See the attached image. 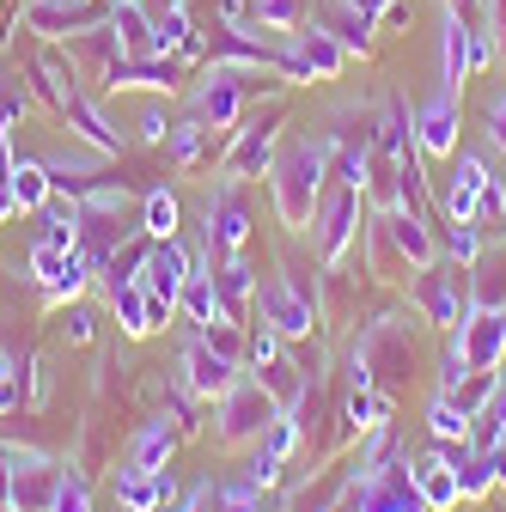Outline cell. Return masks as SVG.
Wrapping results in <instances>:
<instances>
[{"instance_id":"obj_1","label":"cell","mask_w":506,"mask_h":512,"mask_svg":"<svg viewBox=\"0 0 506 512\" xmlns=\"http://www.w3.org/2000/svg\"><path fill=\"white\" fill-rule=\"evenodd\" d=\"M324 171H330V153L324 147H287V159L275 165V208L287 226H311V214H318V189H324Z\"/></svg>"},{"instance_id":"obj_2","label":"cell","mask_w":506,"mask_h":512,"mask_svg":"<svg viewBox=\"0 0 506 512\" xmlns=\"http://www.w3.org/2000/svg\"><path fill=\"white\" fill-rule=\"evenodd\" d=\"M415 305L433 317L439 330H452L470 317V269L464 263H446V269H415Z\"/></svg>"},{"instance_id":"obj_3","label":"cell","mask_w":506,"mask_h":512,"mask_svg":"<svg viewBox=\"0 0 506 512\" xmlns=\"http://www.w3.org/2000/svg\"><path fill=\"white\" fill-rule=\"evenodd\" d=\"M470 360V372H500L506 360V305H470V317L458 324L452 336Z\"/></svg>"},{"instance_id":"obj_4","label":"cell","mask_w":506,"mask_h":512,"mask_svg":"<svg viewBox=\"0 0 506 512\" xmlns=\"http://www.w3.org/2000/svg\"><path fill=\"white\" fill-rule=\"evenodd\" d=\"M269 421H275V403H269L263 384H257V378H250V384H238V378H232V391L220 397V439H226V445L257 439Z\"/></svg>"},{"instance_id":"obj_5","label":"cell","mask_w":506,"mask_h":512,"mask_svg":"<svg viewBox=\"0 0 506 512\" xmlns=\"http://www.w3.org/2000/svg\"><path fill=\"white\" fill-rule=\"evenodd\" d=\"M61 476H68V470H61L55 458H43V452H19V445H13V512H49Z\"/></svg>"},{"instance_id":"obj_6","label":"cell","mask_w":506,"mask_h":512,"mask_svg":"<svg viewBox=\"0 0 506 512\" xmlns=\"http://www.w3.org/2000/svg\"><path fill=\"white\" fill-rule=\"evenodd\" d=\"M257 311H263V324H269L281 342L311 336V299H305L293 281H281V275H269V281L257 287Z\"/></svg>"},{"instance_id":"obj_7","label":"cell","mask_w":506,"mask_h":512,"mask_svg":"<svg viewBox=\"0 0 506 512\" xmlns=\"http://www.w3.org/2000/svg\"><path fill=\"white\" fill-rule=\"evenodd\" d=\"M244 232H250V208L238 196V177H226V183L208 189V250L232 256L244 244Z\"/></svg>"},{"instance_id":"obj_8","label":"cell","mask_w":506,"mask_h":512,"mask_svg":"<svg viewBox=\"0 0 506 512\" xmlns=\"http://www.w3.org/2000/svg\"><path fill=\"white\" fill-rule=\"evenodd\" d=\"M183 281H189V256L177 250V238H153V244H147V263H141V287H147L159 305L177 311Z\"/></svg>"},{"instance_id":"obj_9","label":"cell","mask_w":506,"mask_h":512,"mask_svg":"<svg viewBox=\"0 0 506 512\" xmlns=\"http://www.w3.org/2000/svg\"><path fill=\"white\" fill-rule=\"evenodd\" d=\"M232 372H238V360L214 354L202 336L183 348V384H189L196 397H226V391H232Z\"/></svg>"},{"instance_id":"obj_10","label":"cell","mask_w":506,"mask_h":512,"mask_svg":"<svg viewBox=\"0 0 506 512\" xmlns=\"http://www.w3.org/2000/svg\"><path fill=\"white\" fill-rule=\"evenodd\" d=\"M177 494V482H171V470H116V500H122V512H165V500Z\"/></svg>"},{"instance_id":"obj_11","label":"cell","mask_w":506,"mask_h":512,"mask_svg":"<svg viewBox=\"0 0 506 512\" xmlns=\"http://www.w3.org/2000/svg\"><path fill=\"white\" fill-rule=\"evenodd\" d=\"M281 68L293 74V80H336V68H342V43L330 37V31H299V43H293V55L281 61Z\"/></svg>"},{"instance_id":"obj_12","label":"cell","mask_w":506,"mask_h":512,"mask_svg":"<svg viewBox=\"0 0 506 512\" xmlns=\"http://www.w3.org/2000/svg\"><path fill=\"white\" fill-rule=\"evenodd\" d=\"M415 141L427 153H458V98H452V86L427 98V110L415 116Z\"/></svg>"},{"instance_id":"obj_13","label":"cell","mask_w":506,"mask_h":512,"mask_svg":"<svg viewBox=\"0 0 506 512\" xmlns=\"http://www.w3.org/2000/svg\"><path fill=\"white\" fill-rule=\"evenodd\" d=\"M378 226H385L391 250L403 256L409 269H427V263H433V238H427V226H421V214H415V208H403V202H397V208H391L385 220H378Z\"/></svg>"},{"instance_id":"obj_14","label":"cell","mask_w":506,"mask_h":512,"mask_svg":"<svg viewBox=\"0 0 506 512\" xmlns=\"http://www.w3.org/2000/svg\"><path fill=\"white\" fill-rule=\"evenodd\" d=\"M275 165V116L269 122H250L244 135H238V147L226 153V177H263Z\"/></svg>"},{"instance_id":"obj_15","label":"cell","mask_w":506,"mask_h":512,"mask_svg":"<svg viewBox=\"0 0 506 512\" xmlns=\"http://www.w3.org/2000/svg\"><path fill=\"white\" fill-rule=\"evenodd\" d=\"M354 220H360V189H348V183H342V196H330V208H324V226H318V256H324V263H336V256L348 250V238H354Z\"/></svg>"},{"instance_id":"obj_16","label":"cell","mask_w":506,"mask_h":512,"mask_svg":"<svg viewBox=\"0 0 506 512\" xmlns=\"http://www.w3.org/2000/svg\"><path fill=\"white\" fill-rule=\"evenodd\" d=\"M293 445H299V421H293V415H275V421L263 427V452H257V464H250V482L269 488V482L281 476V464H287Z\"/></svg>"},{"instance_id":"obj_17","label":"cell","mask_w":506,"mask_h":512,"mask_svg":"<svg viewBox=\"0 0 506 512\" xmlns=\"http://www.w3.org/2000/svg\"><path fill=\"white\" fill-rule=\"evenodd\" d=\"M415 488H421V500H427V512H452L458 500H464V488H458V470L439 458V452H427L421 464H415Z\"/></svg>"},{"instance_id":"obj_18","label":"cell","mask_w":506,"mask_h":512,"mask_svg":"<svg viewBox=\"0 0 506 512\" xmlns=\"http://www.w3.org/2000/svg\"><path fill=\"white\" fill-rule=\"evenodd\" d=\"M482 189H488V165L464 153V159H458V171H452V189H446V214H452V220H476Z\"/></svg>"},{"instance_id":"obj_19","label":"cell","mask_w":506,"mask_h":512,"mask_svg":"<svg viewBox=\"0 0 506 512\" xmlns=\"http://www.w3.org/2000/svg\"><path fill=\"white\" fill-rule=\"evenodd\" d=\"M214 293H220V311H226L232 324H238V317H244V305L257 299V281H250V269L238 263V256H226V263L214 269Z\"/></svg>"},{"instance_id":"obj_20","label":"cell","mask_w":506,"mask_h":512,"mask_svg":"<svg viewBox=\"0 0 506 512\" xmlns=\"http://www.w3.org/2000/svg\"><path fill=\"white\" fill-rule=\"evenodd\" d=\"M110 311H116V324L129 330V336H147V330H153V324H147L153 293H147L141 281H116V287H110Z\"/></svg>"},{"instance_id":"obj_21","label":"cell","mask_w":506,"mask_h":512,"mask_svg":"<svg viewBox=\"0 0 506 512\" xmlns=\"http://www.w3.org/2000/svg\"><path fill=\"white\" fill-rule=\"evenodd\" d=\"M7 189H13V208H25V214H37V208L55 196L49 165H37V159H19V165H13V177H7Z\"/></svg>"},{"instance_id":"obj_22","label":"cell","mask_w":506,"mask_h":512,"mask_svg":"<svg viewBox=\"0 0 506 512\" xmlns=\"http://www.w3.org/2000/svg\"><path fill=\"white\" fill-rule=\"evenodd\" d=\"M171 445H177V433H171L165 421H153V427H141V433H135L129 464H135V470H165V464H171Z\"/></svg>"},{"instance_id":"obj_23","label":"cell","mask_w":506,"mask_h":512,"mask_svg":"<svg viewBox=\"0 0 506 512\" xmlns=\"http://www.w3.org/2000/svg\"><path fill=\"white\" fill-rule=\"evenodd\" d=\"M196 116L214 122V128H226V122L238 116V80H232V74H214V80L202 86V98H196Z\"/></svg>"},{"instance_id":"obj_24","label":"cell","mask_w":506,"mask_h":512,"mask_svg":"<svg viewBox=\"0 0 506 512\" xmlns=\"http://www.w3.org/2000/svg\"><path fill=\"white\" fill-rule=\"evenodd\" d=\"M470 68H476V61H470V25H464V19L452 13V19H446V86L458 92Z\"/></svg>"},{"instance_id":"obj_25","label":"cell","mask_w":506,"mask_h":512,"mask_svg":"<svg viewBox=\"0 0 506 512\" xmlns=\"http://www.w3.org/2000/svg\"><path fill=\"white\" fill-rule=\"evenodd\" d=\"M494 391H500V372H470V378L458 384V391H446V397H452V403H458V409H464V415L476 421V415H488Z\"/></svg>"},{"instance_id":"obj_26","label":"cell","mask_w":506,"mask_h":512,"mask_svg":"<svg viewBox=\"0 0 506 512\" xmlns=\"http://www.w3.org/2000/svg\"><path fill=\"white\" fill-rule=\"evenodd\" d=\"M92 13H80V7H61V0H37L31 7V25L43 31V37H61V31H80Z\"/></svg>"},{"instance_id":"obj_27","label":"cell","mask_w":506,"mask_h":512,"mask_svg":"<svg viewBox=\"0 0 506 512\" xmlns=\"http://www.w3.org/2000/svg\"><path fill=\"white\" fill-rule=\"evenodd\" d=\"M141 232H147V238H177V196L153 189L147 208H141Z\"/></svg>"},{"instance_id":"obj_28","label":"cell","mask_w":506,"mask_h":512,"mask_svg":"<svg viewBox=\"0 0 506 512\" xmlns=\"http://www.w3.org/2000/svg\"><path fill=\"white\" fill-rule=\"evenodd\" d=\"M427 421H433V439H470V415L446 397V391H439L433 397V409H427Z\"/></svg>"},{"instance_id":"obj_29","label":"cell","mask_w":506,"mask_h":512,"mask_svg":"<svg viewBox=\"0 0 506 512\" xmlns=\"http://www.w3.org/2000/svg\"><path fill=\"white\" fill-rule=\"evenodd\" d=\"M189 37H196V31H189V19H183V7H171V13H165V19L153 25V49H159V55H165V49H183Z\"/></svg>"},{"instance_id":"obj_30","label":"cell","mask_w":506,"mask_h":512,"mask_svg":"<svg viewBox=\"0 0 506 512\" xmlns=\"http://www.w3.org/2000/svg\"><path fill=\"white\" fill-rule=\"evenodd\" d=\"M336 37H342V49H366V31H372V19L366 13H354L348 0H342V13H336V25H330Z\"/></svg>"},{"instance_id":"obj_31","label":"cell","mask_w":506,"mask_h":512,"mask_svg":"<svg viewBox=\"0 0 506 512\" xmlns=\"http://www.w3.org/2000/svg\"><path fill=\"white\" fill-rule=\"evenodd\" d=\"M31 269H37L43 287H55L61 269H68V250H61V244H37V250H31Z\"/></svg>"},{"instance_id":"obj_32","label":"cell","mask_w":506,"mask_h":512,"mask_svg":"<svg viewBox=\"0 0 506 512\" xmlns=\"http://www.w3.org/2000/svg\"><path fill=\"white\" fill-rule=\"evenodd\" d=\"M49 512H92V494H86V482L68 470V476H61V488H55V506Z\"/></svg>"},{"instance_id":"obj_33","label":"cell","mask_w":506,"mask_h":512,"mask_svg":"<svg viewBox=\"0 0 506 512\" xmlns=\"http://www.w3.org/2000/svg\"><path fill=\"white\" fill-rule=\"evenodd\" d=\"M257 13H263V25L287 31V25H299V0H257Z\"/></svg>"},{"instance_id":"obj_34","label":"cell","mask_w":506,"mask_h":512,"mask_svg":"<svg viewBox=\"0 0 506 512\" xmlns=\"http://www.w3.org/2000/svg\"><path fill=\"white\" fill-rule=\"evenodd\" d=\"M275 354H281V336L269 324H257V330H250V366H269Z\"/></svg>"},{"instance_id":"obj_35","label":"cell","mask_w":506,"mask_h":512,"mask_svg":"<svg viewBox=\"0 0 506 512\" xmlns=\"http://www.w3.org/2000/svg\"><path fill=\"white\" fill-rule=\"evenodd\" d=\"M171 153H177V159H196V153H202V122L171 128Z\"/></svg>"},{"instance_id":"obj_36","label":"cell","mask_w":506,"mask_h":512,"mask_svg":"<svg viewBox=\"0 0 506 512\" xmlns=\"http://www.w3.org/2000/svg\"><path fill=\"white\" fill-rule=\"evenodd\" d=\"M488 135H494V147H506V86L488 98Z\"/></svg>"},{"instance_id":"obj_37","label":"cell","mask_w":506,"mask_h":512,"mask_svg":"<svg viewBox=\"0 0 506 512\" xmlns=\"http://www.w3.org/2000/svg\"><path fill=\"white\" fill-rule=\"evenodd\" d=\"M92 324H98V317L86 305H68V342H92Z\"/></svg>"},{"instance_id":"obj_38","label":"cell","mask_w":506,"mask_h":512,"mask_svg":"<svg viewBox=\"0 0 506 512\" xmlns=\"http://www.w3.org/2000/svg\"><path fill=\"white\" fill-rule=\"evenodd\" d=\"M0 506H13V445H0Z\"/></svg>"},{"instance_id":"obj_39","label":"cell","mask_w":506,"mask_h":512,"mask_svg":"<svg viewBox=\"0 0 506 512\" xmlns=\"http://www.w3.org/2000/svg\"><path fill=\"white\" fill-rule=\"evenodd\" d=\"M165 135H171L165 110H147V116H141V141H165Z\"/></svg>"},{"instance_id":"obj_40","label":"cell","mask_w":506,"mask_h":512,"mask_svg":"<svg viewBox=\"0 0 506 512\" xmlns=\"http://www.w3.org/2000/svg\"><path fill=\"white\" fill-rule=\"evenodd\" d=\"M13 403H19V372L0 366V409H13Z\"/></svg>"},{"instance_id":"obj_41","label":"cell","mask_w":506,"mask_h":512,"mask_svg":"<svg viewBox=\"0 0 506 512\" xmlns=\"http://www.w3.org/2000/svg\"><path fill=\"white\" fill-rule=\"evenodd\" d=\"M348 7H354V13H366V19H372V13H385V7H397V0H348Z\"/></svg>"}]
</instances>
